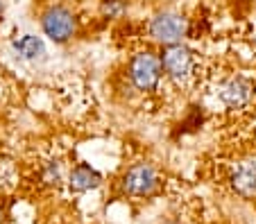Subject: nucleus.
I'll return each instance as SVG.
<instances>
[{
  "label": "nucleus",
  "mask_w": 256,
  "mask_h": 224,
  "mask_svg": "<svg viewBox=\"0 0 256 224\" xmlns=\"http://www.w3.org/2000/svg\"><path fill=\"white\" fill-rule=\"evenodd\" d=\"M164 77L177 88H188L198 79L200 57L188 43L166 45L159 52Z\"/></svg>",
  "instance_id": "nucleus-1"
},
{
  "label": "nucleus",
  "mask_w": 256,
  "mask_h": 224,
  "mask_svg": "<svg viewBox=\"0 0 256 224\" xmlns=\"http://www.w3.org/2000/svg\"><path fill=\"white\" fill-rule=\"evenodd\" d=\"M188 34H190L188 16L184 11L172 9V7L154 11L150 16V20H148V36L156 45H161V48L174 45V43H186Z\"/></svg>",
  "instance_id": "nucleus-2"
},
{
  "label": "nucleus",
  "mask_w": 256,
  "mask_h": 224,
  "mask_svg": "<svg viewBox=\"0 0 256 224\" xmlns=\"http://www.w3.org/2000/svg\"><path fill=\"white\" fill-rule=\"evenodd\" d=\"M41 32L48 41H52L54 45H66L70 43L80 32V18L78 14L64 2H54L48 5L39 16Z\"/></svg>",
  "instance_id": "nucleus-3"
},
{
  "label": "nucleus",
  "mask_w": 256,
  "mask_h": 224,
  "mask_svg": "<svg viewBox=\"0 0 256 224\" xmlns=\"http://www.w3.org/2000/svg\"><path fill=\"white\" fill-rule=\"evenodd\" d=\"M161 79H164V70H161L159 52L145 48L130 57V61H127V82L134 91L154 93L159 88Z\"/></svg>",
  "instance_id": "nucleus-4"
},
{
  "label": "nucleus",
  "mask_w": 256,
  "mask_h": 224,
  "mask_svg": "<svg viewBox=\"0 0 256 224\" xmlns=\"http://www.w3.org/2000/svg\"><path fill=\"white\" fill-rule=\"evenodd\" d=\"M216 98L227 111H245L256 100V84L247 75H229L218 84Z\"/></svg>",
  "instance_id": "nucleus-5"
},
{
  "label": "nucleus",
  "mask_w": 256,
  "mask_h": 224,
  "mask_svg": "<svg viewBox=\"0 0 256 224\" xmlns=\"http://www.w3.org/2000/svg\"><path fill=\"white\" fill-rule=\"evenodd\" d=\"M159 188V170L148 161H138L134 166H130L125 170V175L120 177V190L127 197H150Z\"/></svg>",
  "instance_id": "nucleus-6"
},
{
  "label": "nucleus",
  "mask_w": 256,
  "mask_h": 224,
  "mask_svg": "<svg viewBox=\"0 0 256 224\" xmlns=\"http://www.w3.org/2000/svg\"><path fill=\"white\" fill-rule=\"evenodd\" d=\"M12 50H14L16 57L25 63H39V61H44L46 54H48L44 39L36 34H18L12 41Z\"/></svg>",
  "instance_id": "nucleus-7"
},
{
  "label": "nucleus",
  "mask_w": 256,
  "mask_h": 224,
  "mask_svg": "<svg viewBox=\"0 0 256 224\" xmlns=\"http://www.w3.org/2000/svg\"><path fill=\"white\" fill-rule=\"evenodd\" d=\"M232 188L245 200L256 197V161H240L232 172Z\"/></svg>",
  "instance_id": "nucleus-8"
},
{
  "label": "nucleus",
  "mask_w": 256,
  "mask_h": 224,
  "mask_svg": "<svg viewBox=\"0 0 256 224\" xmlns=\"http://www.w3.org/2000/svg\"><path fill=\"white\" fill-rule=\"evenodd\" d=\"M102 186V175L88 163H78L68 175V188L70 193H88Z\"/></svg>",
  "instance_id": "nucleus-9"
},
{
  "label": "nucleus",
  "mask_w": 256,
  "mask_h": 224,
  "mask_svg": "<svg viewBox=\"0 0 256 224\" xmlns=\"http://www.w3.org/2000/svg\"><path fill=\"white\" fill-rule=\"evenodd\" d=\"M98 11L104 20H120L130 11V0H100Z\"/></svg>",
  "instance_id": "nucleus-10"
},
{
  "label": "nucleus",
  "mask_w": 256,
  "mask_h": 224,
  "mask_svg": "<svg viewBox=\"0 0 256 224\" xmlns=\"http://www.w3.org/2000/svg\"><path fill=\"white\" fill-rule=\"evenodd\" d=\"M41 179L46 186H59L64 181V166L59 159H50L41 168Z\"/></svg>",
  "instance_id": "nucleus-11"
},
{
  "label": "nucleus",
  "mask_w": 256,
  "mask_h": 224,
  "mask_svg": "<svg viewBox=\"0 0 256 224\" xmlns=\"http://www.w3.org/2000/svg\"><path fill=\"white\" fill-rule=\"evenodd\" d=\"M2 11H5V0H0V18H2Z\"/></svg>",
  "instance_id": "nucleus-12"
},
{
  "label": "nucleus",
  "mask_w": 256,
  "mask_h": 224,
  "mask_svg": "<svg viewBox=\"0 0 256 224\" xmlns=\"http://www.w3.org/2000/svg\"><path fill=\"white\" fill-rule=\"evenodd\" d=\"M161 224H179L177 220H166V222H161Z\"/></svg>",
  "instance_id": "nucleus-13"
},
{
  "label": "nucleus",
  "mask_w": 256,
  "mask_h": 224,
  "mask_svg": "<svg viewBox=\"0 0 256 224\" xmlns=\"http://www.w3.org/2000/svg\"><path fill=\"white\" fill-rule=\"evenodd\" d=\"M184 2H193V0H184Z\"/></svg>",
  "instance_id": "nucleus-14"
},
{
  "label": "nucleus",
  "mask_w": 256,
  "mask_h": 224,
  "mask_svg": "<svg viewBox=\"0 0 256 224\" xmlns=\"http://www.w3.org/2000/svg\"><path fill=\"white\" fill-rule=\"evenodd\" d=\"M0 220H2V213H0Z\"/></svg>",
  "instance_id": "nucleus-15"
}]
</instances>
